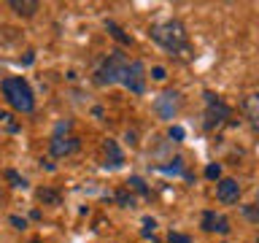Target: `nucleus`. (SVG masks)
<instances>
[{"label":"nucleus","instance_id":"nucleus-1","mask_svg":"<svg viewBox=\"0 0 259 243\" xmlns=\"http://www.w3.org/2000/svg\"><path fill=\"white\" fill-rule=\"evenodd\" d=\"M151 38L157 40L162 49H167V52H173V54H186V52H189V38H186V30H184V24L176 22V19L157 24V27L151 30Z\"/></svg>","mask_w":259,"mask_h":243},{"label":"nucleus","instance_id":"nucleus-2","mask_svg":"<svg viewBox=\"0 0 259 243\" xmlns=\"http://www.w3.org/2000/svg\"><path fill=\"white\" fill-rule=\"evenodd\" d=\"M3 95L11 108H16L19 113H30L35 108V100H32V89L30 84L24 81L22 76H11V78H3Z\"/></svg>","mask_w":259,"mask_h":243},{"label":"nucleus","instance_id":"nucleus-3","mask_svg":"<svg viewBox=\"0 0 259 243\" xmlns=\"http://www.w3.org/2000/svg\"><path fill=\"white\" fill-rule=\"evenodd\" d=\"M124 68H127L124 57H121L119 52H113V54H108V60L100 65L97 81H100V84H113V81H119L121 76H124Z\"/></svg>","mask_w":259,"mask_h":243},{"label":"nucleus","instance_id":"nucleus-4","mask_svg":"<svg viewBox=\"0 0 259 243\" xmlns=\"http://www.w3.org/2000/svg\"><path fill=\"white\" fill-rule=\"evenodd\" d=\"M121 81H124L127 89H133V92L141 95L143 87H146V76H143V65L141 62H133L124 68V76H121Z\"/></svg>","mask_w":259,"mask_h":243},{"label":"nucleus","instance_id":"nucleus-5","mask_svg":"<svg viewBox=\"0 0 259 243\" xmlns=\"http://www.w3.org/2000/svg\"><path fill=\"white\" fill-rule=\"evenodd\" d=\"M216 197L222 200V202H227V206L238 202V197H240V186H238V181H232V178H224V181H219V186H216Z\"/></svg>","mask_w":259,"mask_h":243},{"label":"nucleus","instance_id":"nucleus-6","mask_svg":"<svg viewBox=\"0 0 259 243\" xmlns=\"http://www.w3.org/2000/svg\"><path fill=\"white\" fill-rule=\"evenodd\" d=\"M76 149H78L76 135H60V133H57L52 138V151L57 154V157H65V154H70V151H76Z\"/></svg>","mask_w":259,"mask_h":243},{"label":"nucleus","instance_id":"nucleus-7","mask_svg":"<svg viewBox=\"0 0 259 243\" xmlns=\"http://www.w3.org/2000/svg\"><path fill=\"white\" fill-rule=\"evenodd\" d=\"M202 230H208V232H227L230 230V222H227L224 216H216V214H208L202 216Z\"/></svg>","mask_w":259,"mask_h":243},{"label":"nucleus","instance_id":"nucleus-8","mask_svg":"<svg viewBox=\"0 0 259 243\" xmlns=\"http://www.w3.org/2000/svg\"><path fill=\"white\" fill-rule=\"evenodd\" d=\"M176 97H178L176 92H165V95L157 100V111H159L165 119H173V113H176Z\"/></svg>","mask_w":259,"mask_h":243},{"label":"nucleus","instance_id":"nucleus-9","mask_svg":"<svg viewBox=\"0 0 259 243\" xmlns=\"http://www.w3.org/2000/svg\"><path fill=\"white\" fill-rule=\"evenodd\" d=\"M8 6H11L19 16H32L40 8V3H35V0H11Z\"/></svg>","mask_w":259,"mask_h":243},{"label":"nucleus","instance_id":"nucleus-10","mask_svg":"<svg viewBox=\"0 0 259 243\" xmlns=\"http://www.w3.org/2000/svg\"><path fill=\"white\" fill-rule=\"evenodd\" d=\"M103 151H105V165H111V168L121 165V151H119V146L113 143V141H105Z\"/></svg>","mask_w":259,"mask_h":243},{"label":"nucleus","instance_id":"nucleus-11","mask_svg":"<svg viewBox=\"0 0 259 243\" xmlns=\"http://www.w3.org/2000/svg\"><path fill=\"white\" fill-rule=\"evenodd\" d=\"M243 108H246L248 119H251V125H254V127L259 130V95H251V97H246Z\"/></svg>","mask_w":259,"mask_h":243},{"label":"nucleus","instance_id":"nucleus-12","mask_svg":"<svg viewBox=\"0 0 259 243\" xmlns=\"http://www.w3.org/2000/svg\"><path fill=\"white\" fill-rule=\"evenodd\" d=\"M205 97H208V108H210V116H213V113H219V116H222V119H224V116H227V113H230V108H227V105H224L222 100H216V97H213V95H210V92H208Z\"/></svg>","mask_w":259,"mask_h":243},{"label":"nucleus","instance_id":"nucleus-13","mask_svg":"<svg viewBox=\"0 0 259 243\" xmlns=\"http://www.w3.org/2000/svg\"><path fill=\"white\" fill-rule=\"evenodd\" d=\"M38 200H40V202H52V206H57V202H60V194L52 192V189H38Z\"/></svg>","mask_w":259,"mask_h":243},{"label":"nucleus","instance_id":"nucleus-14","mask_svg":"<svg viewBox=\"0 0 259 243\" xmlns=\"http://www.w3.org/2000/svg\"><path fill=\"white\" fill-rule=\"evenodd\" d=\"M170 243H192L186 235H178V232H170Z\"/></svg>","mask_w":259,"mask_h":243},{"label":"nucleus","instance_id":"nucleus-15","mask_svg":"<svg viewBox=\"0 0 259 243\" xmlns=\"http://www.w3.org/2000/svg\"><path fill=\"white\" fill-rule=\"evenodd\" d=\"M219 173H222V168H219V165H210V168L205 170V176H208V178H219Z\"/></svg>","mask_w":259,"mask_h":243},{"label":"nucleus","instance_id":"nucleus-16","mask_svg":"<svg viewBox=\"0 0 259 243\" xmlns=\"http://www.w3.org/2000/svg\"><path fill=\"white\" fill-rule=\"evenodd\" d=\"M8 178L14 181V186H24V178H19V176L14 173V170H8Z\"/></svg>","mask_w":259,"mask_h":243},{"label":"nucleus","instance_id":"nucleus-17","mask_svg":"<svg viewBox=\"0 0 259 243\" xmlns=\"http://www.w3.org/2000/svg\"><path fill=\"white\" fill-rule=\"evenodd\" d=\"M170 138H184V130L181 127H173V130H170Z\"/></svg>","mask_w":259,"mask_h":243},{"label":"nucleus","instance_id":"nucleus-18","mask_svg":"<svg viewBox=\"0 0 259 243\" xmlns=\"http://www.w3.org/2000/svg\"><path fill=\"white\" fill-rule=\"evenodd\" d=\"M154 78L162 81V78H165V70H162V68H154Z\"/></svg>","mask_w":259,"mask_h":243},{"label":"nucleus","instance_id":"nucleus-19","mask_svg":"<svg viewBox=\"0 0 259 243\" xmlns=\"http://www.w3.org/2000/svg\"><path fill=\"white\" fill-rule=\"evenodd\" d=\"M32 243H38V240H32Z\"/></svg>","mask_w":259,"mask_h":243}]
</instances>
